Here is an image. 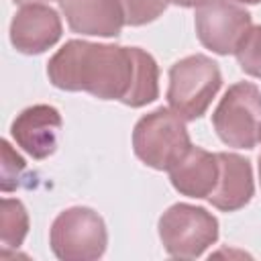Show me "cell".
I'll return each mask as SVG.
<instances>
[{"label": "cell", "mask_w": 261, "mask_h": 261, "mask_svg": "<svg viewBox=\"0 0 261 261\" xmlns=\"http://www.w3.org/2000/svg\"><path fill=\"white\" fill-rule=\"evenodd\" d=\"M29 232V212L20 200L4 198L0 208V241L2 249H18Z\"/></svg>", "instance_id": "obj_13"}, {"label": "cell", "mask_w": 261, "mask_h": 261, "mask_svg": "<svg viewBox=\"0 0 261 261\" xmlns=\"http://www.w3.org/2000/svg\"><path fill=\"white\" fill-rule=\"evenodd\" d=\"M159 239L167 255L196 259L218 241V218L202 206L177 202L159 218Z\"/></svg>", "instance_id": "obj_4"}, {"label": "cell", "mask_w": 261, "mask_h": 261, "mask_svg": "<svg viewBox=\"0 0 261 261\" xmlns=\"http://www.w3.org/2000/svg\"><path fill=\"white\" fill-rule=\"evenodd\" d=\"M49 82L65 92H88L141 108L159 98V65L141 47L67 41L47 63Z\"/></svg>", "instance_id": "obj_1"}, {"label": "cell", "mask_w": 261, "mask_h": 261, "mask_svg": "<svg viewBox=\"0 0 261 261\" xmlns=\"http://www.w3.org/2000/svg\"><path fill=\"white\" fill-rule=\"evenodd\" d=\"M63 33L61 16L47 4H22L10 20V43L18 53L41 55L51 49Z\"/></svg>", "instance_id": "obj_8"}, {"label": "cell", "mask_w": 261, "mask_h": 261, "mask_svg": "<svg viewBox=\"0 0 261 261\" xmlns=\"http://www.w3.org/2000/svg\"><path fill=\"white\" fill-rule=\"evenodd\" d=\"M16 4H37V2H51V0H14Z\"/></svg>", "instance_id": "obj_18"}, {"label": "cell", "mask_w": 261, "mask_h": 261, "mask_svg": "<svg viewBox=\"0 0 261 261\" xmlns=\"http://www.w3.org/2000/svg\"><path fill=\"white\" fill-rule=\"evenodd\" d=\"M192 147L184 118L171 108L159 106L141 116L133 128V151L157 171H169Z\"/></svg>", "instance_id": "obj_2"}, {"label": "cell", "mask_w": 261, "mask_h": 261, "mask_svg": "<svg viewBox=\"0 0 261 261\" xmlns=\"http://www.w3.org/2000/svg\"><path fill=\"white\" fill-rule=\"evenodd\" d=\"M234 57L247 75L261 80V24L247 31L234 51Z\"/></svg>", "instance_id": "obj_14"}, {"label": "cell", "mask_w": 261, "mask_h": 261, "mask_svg": "<svg viewBox=\"0 0 261 261\" xmlns=\"http://www.w3.org/2000/svg\"><path fill=\"white\" fill-rule=\"evenodd\" d=\"M218 139L234 149H255L261 143V90L251 82L232 84L212 112Z\"/></svg>", "instance_id": "obj_6"}, {"label": "cell", "mask_w": 261, "mask_h": 261, "mask_svg": "<svg viewBox=\"0 0 261 261\" xmlns=\"http://www.w3.org/2000/svg\"><path fill=\"white\" fill-rule=\"evenodd\" d=\"M196 35L200 43L216 55H230L247 35L251 14L230 0H204L194 14Z\"/></svg>", "instance_id": "obj_7"}, {"label": "cell", "mask_w": 261, "mask_h": 261, "mask_svg": "<svg viewBox=\"0 0 261 261\" xmlns=\"http://www.w3.org/2000/svg\"><path fill=\"white\" fill-rule=\"evenodd\" d=\"M0 145H2V181H0V188H2V192H12V190L20 188V179H22V173L27 169V163L16 151H12V147L6 139H2Z\"/></svg>", "instance_id": "obj_16"}, {"label": "cell", "mask_w": 261, "mask_h": 261, "mask_svg": "<svg viewBox=\"0 0 261 261\" xmlns=\"http://www.w3.org/2000/svg\"><path fill=\"white\" fill-rule=\"evenodd\" d=\"M124 10V22L130 27H143L157 20L165 8L167 0H118Z\"/></svg>", "instance_id": "obj_15"}, {"label": "cell", "mask_w": 261, "mask_h": 261, "mask_svg": "<svg viewBox=\"0 0 261 261\" xmlns=\"http://www.w3.org/2000/svg\"><path fill=\"white\" fill-rule=\"evenodd\" d=\"M220 86L222 73L214 59L202 53L188 55L169 67V108L184 120H196L206 114Z\"/></svg>", "instance_id": "obj_3"}, {"label": "cell", "mask_w": 261, "mask_h": 261, "mask_svg": "<svg viewBox=\"0 0 261 261\" xmlns=\"http://www.w3.org/2000/svg\"><path fill=\"white\" fill-rule=\"evenodd\" d=\"M49 245L61 261L100 259L108 245L104 218L88 206H71L57 214L49 230Z\"/></svg>", "instance_id": "obj_5"}, {"label": "cell", "mask_w": 261, "mask_h": 261, "mask_svg": "<svg viewBox=\"0 0 261 261\" xmlns=\"http://www.w3.org/2000/svg\"><path fill=\"white\" fill-rule=\"evenodd\" d=\"M220 175L216 181V188L206 198L214 208L222 212H237L245 208L253 194H255V181H253V167L251 161L237 153H216Z\"/></svg>", "instance_id": "obj_11"}, {"label": "cell", "mask_w": 261, "mask_h": 261, "mask_svg": "<svg viewBox=\"0 0 261 261\" xmlns=\"http://www.w3.org/2000/svg\"><path fill=\"white\" fill-rule=\"evenodd\" d=\"M61 12L73 33L90 37H118L124 10L118 0H59Z\"/></svg>", "instance_id": "obj_10"}, {"label": "cell", "mask_w": 261, "mask_h": 261, "mask_svg": "<svg viewBox=\"0 0 261 261\" xmlns=\"http://www.w3.org/2000/svg\"><path fill=\"white\" fill-rule=\"evenodd\" d=\"M220 175L218 155L202 147H190V151L169 169L171 186L188 198H208L216 188Z\"/></svg>", "instance_id": "obj_12"}, {"label": "cell", "mask_w": 261, "mask_h": 261, "mask_svg": "<svg viewBox=\"0 0 261 261\" xmlns=\"http://www.w3.org/2000/svg\"><path fill=\"white\" fill-rule=\"evenodd\" d=\"M259 181H261V155H259Z\"/></svg>", "instance_id": "obj_20"}, {"label": "cell", "mask_w": 261, "mask_h": 261, "mask_svg": "<svg viewBox=\"0 0 261 261\" xmlns=\"http://www.w3.org/2000/svg\"><path fill=\"white\" fill-rule=\"evenodd\" d=\"M167 2H171V4H175V6H181V8H196L198 4H202L204 0H167Z\"/></svg>", "instance_id": "obj_17"}, {"label": "cell", "mask_w": 261, "mask_h": 261, "mask_svg": "<svg viewBox=\"0 0 261 261\" xmlns=\"http://www.w3.org/2000/svg\"><path fill=\"white\" fill-rule=\"evenodd\" d=\"M63 126L59 110L51 104H33L24 108L10 124L14 143L33 159H47L57 149V135Z\"/></svg>", "instance_id": "obj_9"}, {"label": "cell", "mask_w": 261, "mask_h": 261, "mask_svg": "<svg viewBox=\"0 0 261 261\" xmlns=\"http://www.w3.org/2000/svg\"><path fill=\"white\" fill-rule=\"evenodd\" d=\"M234 2H241V4H259L261 0H234Z\"/></svg>", "instance_id": "obj_19"}]
</instances>
